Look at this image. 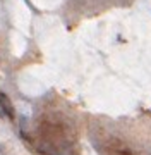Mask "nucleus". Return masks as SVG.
Returning a JSON list of instances; mask_svg holds the SVG:
<instances>
[{
    "instance_id": "nucleus-1",
    "label": "nucleus",
    "mask_w": 151,
    "mask_h": 155,
    "mask_svg": "<svg viewBox=\"0 0 151 155\" xmlns=\"http://www.w3.org/2000/svg\"><path fill=\"white\" fill-rule=\"evenodd\" d=\"M0 105H2V110L5 114V117L9 121H16V109H14V104L11 102L9 95L0 91Z\"/></svg>"
},
{
    "instance_id": "nucleus-2",
    "label": "nucleus",
    "mask_w": 151,
    "mask_h": 155,
    "mask_svg": "<svg viewBox=\"0 0 151 155\" xmlns=\"http://www.w3.org/2000/svg\"><path fill=\"white\" fill-rule=\"evenodd\" d=\"M0 117H2V119L5 117V114H4V110H2V105H0Z\"/></svg>"
}]
</instances>
